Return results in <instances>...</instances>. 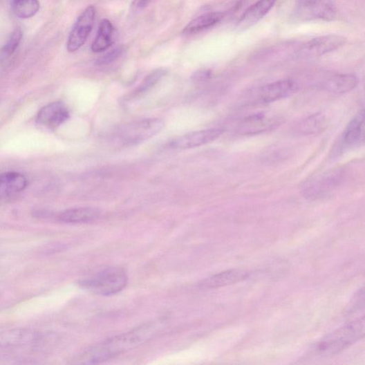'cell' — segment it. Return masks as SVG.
Segmentation results:
<instances>
[{
  "mask_svg": "<svg viewBox=\"0 0 365 365\" xmlns=\"http://www.w3.org/2000/svg\"><path fill=\"white\" fill-rule=\"evenodd\" d=\"M249 273L243 270H226L204 279L198 286L203 290L216 289L243 281L247 279Z\"/></svg>",
  "mask_w": 365,
  "mask_h": 365,
  "instance_id": "cell-13",
  "label": "cell"
},
{
  "mask_svg": "<svg viewBox=\"0 0 365 365\" xmlns=\"http://www.w3.org/2000/svg\"><path fill=\"white\" fill-rule=\"evenodd\" d=\"M22 35V32L19 28L12 33L6 44L0 50V62H5L14 55L21 41Z\"/></svg>",
  "mask_w": 365,
  "mask_h": 365,
  "instance_id": "cell-24",
  "label": "cell"
},
{
  "mask_svg": "<svg viewBox=\"0 0 365 365\" xmlns=\"http://www.w3.org/2000/svg\"><path fill=\"white\" fill-rule=\"evenodd\" d=\"M279 121L266 113H257L244 119L238 125L237 131L240 135H256L277 127Z\"/></svg>",
  "mask_w": 365,
  "mask_h": 365,
  "instance_id": "cell-11",
  "label": "cell"
},
{
  "mask_svg": "<svg viewBox=\"0 0 365 365\" xmlns=\"http://www.w3.org/2000/svg\"><path fill=\"white\" fill-rule=\"evenodd\" d=\"M346 42L344 37L328 35L312 39L301 46L298 56L303 58L321 57L335 51Z\"/></svg>",
  "mask_w": 365,
  "mask_h": 365,
  "instance_id": "cell-7",
  "label": "cell"
},
{
  "mask_svg": "<svg viewBox=\"0 0 365 365\" xmlns=\"http://www.w3.org/2000/svg\"><path fill=\"white\" fill-rule=\"evenodd\" d=\"M364 110L359 111L349 123L342 137L344 144L348 147L359 146L364 142L365 121Z\"/></svg>",
  "mask_w": 365,
  "mask_h": 365,
  "instance_id": "cell-17",
  "label": "cell"
},
{
  "mask_svg": "<svg viewBox=\"0 0 365 365\" xmlns=\"http://www.w3.org/2000/svg\"><path fill=\"white\" fill-rule=\"evenodd\" d=\"M357 78L350 74L331 75L317 83L319 88L333 94L349 93L357 86Z\"/></svg>",
  "mask_w": 365,
  "mask_h": 365,
  "instance_id": "cell-14",
  "label": "cell"
},
{
  "mask_svg": "<svg viewBox=\"0 0 365 365\" xmlns=\"http://www.w3.org/2000/svg\"><path fill=\"white\" fill-rule=\"evenodd\" d=\"M127 274L120 268H106L95 276L82 280L79 285L84 289L102 296H110L121 292L127 286Z\"/></svg>",
  "mask_w": 365,
  "mask_h": 365,
  "instance_id": "cell-3",
  "label": "cell"
},
{
  "mask_svg": "<svg viewBox=\"0 0 365 365\" xmlns=\"http://www.w3.org/2000/svg\"><path fill=\"white\" fill-rule=\"evenodd\" d=\"M165 126L162 120L153 118L127 124L114 134L122 145L133 146L144 142L161 131Z\"/></svg>",
  "mask_w": 365,
  "mask_h": 365,
  "instance_id": "cell-4",
  "label": "cell"
},
{
  "mask_svg": "<svg viewBox=\"0 0 365 365\" xmlns=\"http://www.w3.org/2000/svg\"><path fill=\"white\" fill-rule=\"evenodd\" d=\"M100 210L94 208H75L59 213L58 221L66 223H86L97 219L100 216Z\"/></svg>",
  "mask_w": 365,
  "mask_h": 365,
  "instance_id": "cell-20",
  "label": "cell"
},
{
  "mask_svg": "<svg viewBox=\"0 0 365 365\" xmlns=\"http://www.w3.org/2000/svg\"><path fill=\"white\" fill-rule=\"evenodd\" d=\"M126 50L127 48L124 46H120V47L113 49L104 55L98 58L96 61V64L98 66L109 65L120 59Z\"/></svg>",
  "mask_w": 365,
  "mask_h": 365,
  "instance_id": "cell-26",
  "label": "cell"
},
{
  "mask_svg": "<svg viewBox=\"0 0 365 365\" xmlns=\"http://www.w3.org/2000/svg\"><path fill=\"white\" fill-rule=\"evenodd\" d=\"M114 28L111 22L106 19H103L95 41L91 45V51L100 53L107 50L113 44Z\"/></svg>",
  "mask_w": 365,
  "mask_h": 365,
  "instance_id": "cell-21",
  "label": "cell"
},
{
  "mask_svg": "<svg viewBox=\"0 0 365 365\" xmlns=\"http://www.w3.org/2000/svg\"><path fill=\"white\" fill-rule=\"evenodd\" d=\"M38 0H12L13 13L20 19H28L34 17L39 10Z\"/></svg>",
  "mask_w": 365,
  "mask_h": 365,
  "instance_id": "cell-23",
  "label": "cell"
},
{
  "mask_svg": "<svg viewBox=\"0 0 365 365\" xmlns=\"http://www.w3.org/2000/svg\"><path fill=\"white\" fill-rule=\"evenodd\" d=\"M298 85L292 79H283L266 84L257 91V102L268 104L288 97L295 93Z\"/></svg>",
  "mask_w": 365,
  "mask_h": 365,
  "instance_id": "cell-9",
  "label": "cell"
},
{
  "mask_svg": "<svg viewBox=\"0 0 365 365\" xmlns=\"http://www.w3.org/2000/svg\"><path fill=\"white\" fill-rule=\"evenodd\" d=\"M294 14L301 21H330L335 18L336 10L332 0H298Z\"/></svg>",
  "mask_w": 365,
  "mask_h": 365,
  "instance_id": "cell-5",
  "label": "cell"
},
{
  "mask_svg": "<svg viewBox=\"0 0 365 365\" xmlns=\"http://www.w3.org/2000/svg\"><path fill=\"white\" fill-rule=\"evenodd\" d=\"M224 131L221 129H208L181 135L169 143L173 149H189L210 144L219 138Z\"/></svg>",
  "mask_w": 365,
  "mask_h": 365,
  "instance_id": "cell-8",
  "label": "cell"
},
{
  "mask_svg": "<svg viewBox=\"0 0 365 365\" xmlns=\"http://www.w3.org/2000/svg\"><path fill=\"white\" fill-rule=\"evenodd\" d=\"M167 73L164 68H158L149 75L143 82L133 91V95H141L147 93L148 90L154 86L160 80H161Z\"/></svg>",
  "mask_w": 365,
  "mask_h": 365,
  "instance_id": "cell-25",
  "label": "cell"
},
{
  "mask_svg": "<svg viewBox=\"0 0 365 365\" xmlns=\"http://www.w3.org/2000/svg\"><path fill=\"white\" fill-rule=\"evenodd\" d=\"M156 332V325L150 324L109 338L83 353L78 359L79 362L97 364L109 360L145 344L154 336Z\"/></svg>",
  "mask_w": 365,
  "mask_h": 365,
  "instance_id": "cell-1",
  "label": "cell"
},
{
  "mask_svg": "<svg viewBox=\"0 0 365 365\" xmlns=\"http://www.w3.org/2000/svg\"><path fill=\"white\" fill-rule=\"evenodd\" d=\"M210 75H211V73L209 71H203L198 72L195 75L194 78L196 80H203V79L209 78Z\"/></svg>",
  "mask_w": 365,
  "mask_h": 365,
  "instance_id": "cell-28",
  "label": "cell"
},
{
  "mask_svg": "<svg viewBox=\"0 0 365 365\" xmlns=\"http://www.w3.org/2000/svg\"><path fill=\"white\" fill-rule=\"evenodd\" d=\"M95 17L96 8L93 6H90L78 17L67 40L68 52L75 53L85 44L93 30Z\"/></svg>",
  "mask_w": 365,
  "mask_h": 365,
  "instance_id": "cell-6",
  "label": "cell"
},
{
  "mask_svg": "<svg viewBox=\"0 0 365 365\" xmlns=\"http://www.w3.org/2000/svg\"><path fill=\"white\" fill-rule=\"evenodd\" d=\"M226 15L225 12H212L198 16L189 23L182 34L191 35L209 29L221 22Z\"/></svg>",
  "mask_w": 365,
  "mask_h": 365,
  "instance_id": "cell-19",
  "label": "cell"
},
{
  "mask_svg": "<svg viewBox=\"0 0 365 365\" xmlns=\"http://www.w3.org/2000/svg\"><path fill=\"white\" fill-rule=\"evenodd\" d=\"M39 338V335L33 330L14 329L0 333V348H14L32 345Z\"/></svg>",
  "mask_w": 365,
  "mask_h": 365,
  "instance_id": "cell-16",
  "label": "cell"
},
{
  "mask_svg": "<svg viewBox=\"0 0 365 365\" xmlns=\"http://www.w3.org/2000/svg\"><path fill=\"white\" fill-rule=\"evenodd\" d=\"M364 317L339 328L317 342L314 353L328 357L340 353L364 337Z\"/></svg>",
  "mask_w": 365,
  "mask_h": 365,
  "instance_id": "cell-2",
  "label": "cell"
},
{
  "mask_svg": "<svg viewBox=\"0 0 365 365\" xmlns=\"http://www.w3.org/2000/svg\"><path fill=\"white\" fill-rule=\"evenodd\" d=\"M339 180V174L337 172L328 173L319 178L312 180L305 189L306 196L316 198L329 193L334 189Z\"/></svg>",
  "mask_w": 365,
  "mask_h": 365,
  "instance_id": "cell-18",
  "label": "cell"
},
{
  "mask_svg": "<svg viewBox=\"0 0 365 365\" xmlns=\"http://www.w3.org/2000/svg\"><path fill=\"white\" fill-rule=\"evenodd\" d=\"M152 0H133L132 8L135 10H142L148 7Z\"/></svg>",
  "mask_w": 365,
  "mask_h": 365,
  "instance_id": "cell-27",
  "label": "cell"
},
{
  "mask_svg": "<svg viewBox=\"0 0 365 365\" xmlns=\"http://www.w3.org/2000/svg\"><path fill=\"white\" fill-rule=\"evenodd\" d=\"M328 125L326 117L323 113H318L300 123L297 130L305 135L321 133L326 129Z\"/></svg>",
  "mask_w": 365,
  "mask_h": 365,
  "instance_id": "cell-22",
  "label": "cell"
},
{
  "mask_svg": "<svg viewBox=\"0 0 365 365\" xmlns=\"http://www.w3.org/2000/svg\"><path fill=\"white\" fill-rule=\"evenodd\" d=\"M70 118V111L62 102H55L42 107L37 116V123L45 128L59 127Z\"/></svg>",
  "mask_w": 365,
  "mask_h": 365,
  "instance_id": "cell-10",
  "label": "cell"
},
{
  "mask_svg": "<svg viewBox=\"0 0 365 365\" xmlns=\"http://www.w3.org/2000/svg\"><path fill=\"white\" fill-rule=\"evenodd\" d=\"M277 2V0H259L241 16L237 23L236 30L243 31L253 27L272 10Z\"/></svg>",
  "mask_w": 365,
  "mask_h": 365,
  "instance_id": "cell-12",
  "label": "cell"
},
{
  "mask_svg": "<svg viewBox=\"0 0 365 365\" xmlns=\"http://www.w3.org/2000/svg\"><path fill=\"white\" fill-rule=\"evenodd\" d=\"M28 186V179L17 172H6L0 174V201L10 199L24 191Z\"/></svg>",
  "mask_w": 365,
  "mask_h": 365,
  "instance_id": "cell-15",
  "label": "cell"
}]
</instances>
